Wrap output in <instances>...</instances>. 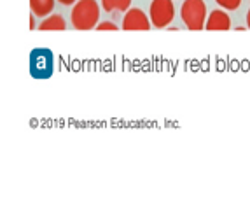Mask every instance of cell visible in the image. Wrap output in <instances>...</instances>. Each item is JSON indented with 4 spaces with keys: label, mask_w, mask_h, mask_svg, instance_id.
Masks as SVG:
<instances>
[{
    "label": "cell",
    "mask_w": 250,
    "mask_h": 205,
    "mask_svg": "<svg viewBox=\"0 0 250 205\" xmlns=\"http://www.w3.org/2000/svg\"><path fill=\"white\" fill-rule=\"evenodd\" d=\"M207 30H229L231 28V18L229 14L222 11V9H215L208 14L207 18Z\"/></svg>",
    "instance_id": "5"
},
{
    "label": "cell",
    "mask_w": 250,
    "mask_h": 205,
    "mask_svg": "<svg viewBox=\"0 0 250 205\" xmlns=\"http://www.w3.org/2000/svg\"><path fill=\"white\" fill-rule=\"evenodd\" d=\"M30 9L35 16L46 18L54 9V0H30Z\"/></svg>",
    "instance_id": "6"
},
{
    "label": "cell",
    "mask_w": 250,
    "mask_h": 205,
    "mask_svg": "<svg viewBox=\"0 0 250 205\" xmlns=\"http://www.w3.org/2000/svg\"><path fill=\"white\" fill-rule=\"evenodd\" d=\"M131 5V0H102V9L107 13H114V11H128Z\"/></svg>",
    "instance_id": "8"
},
{
    "label": "cell",
    "mask_w": 250,
    "mask_h": 205,
    "mask_svg": "<svg viewBox=\"0 0 250 205\" xmlns=\"http://www.w3.org/2000/svg\"><path fill=\"white\" fill-rule=\"evenodd\" d=\"M150 23L156 28H167L175 18V5L173 0H152L149 9Z\"/></svg>",
    "instance_id": "3"
},
{
    "label": "cell",
    "mask_w": 250,
    "mask_h": 205,
    "mask_svg": "<svg viewBox=\"0 0 250 205\" xmlns=\"http://www.w3.org/2000/svg\"><path fill=\"white\" fill-rule=\"evenodd\" d=\"M30 28L35 30V14L32 13V16H30Z\"/></svg>",
    "instance_id": "11"
},
{
    "label": "cell",
    "mask_w": 250,
    "mask_h": 205,
    "mask_svg": "<svg viewBox=\"0 0 250 205\" xmlns=\"http://www.w3.org/2000/svg\"><path fill=\"white\" fill-rule=\"evenodd\" d=\"M215 2L226 11H236L242 5V0H215Z\"/></svg>",
    "instance_id": "9"
},
{
    "label": "cell",
    "mask_w": 250,
    "mask_h": 205,
    "mask_svg": "<svg viewBox=\"0 0 250 205\" xmlns=\"http://www.w3.org/2000/svg\"><path fill=\"white\" fill-rule=\"evenodd\" d=\"M180 18L189 30H203L207 25V4L205 0H184Z\"/></svg>",
    "instance_id": "2"
},
{
    "label": "cell",
    "mask_w": 250,
    "mask_h": 205,
    "mask_svg": "<svg viewBox=\"0 0 250 205\" xmlns=\"http://www.w3.org/2000/svg\"><path fill=\"white\" fill-rule=\"evenodd\" d=\"M96 30H117V25L116 23H112V21H104V23H100V25H96Z\"/></svg>",
    "instance_id": "10"
},
{
    "label": "cell",
    "mask_w": 250,
    "mask_h": 205,
    "mask_svg": "<svg viewBox=\"0 0 250 205\" xmlns=\"http://www.w3.org/2000/svg\"><path fill=\"white\" fill-rule=\"evenodd\" d=\"M58 2H62L63 5H72V4H75L77 0H58Z\"/></svg>",
    "instance_id": "12"
},
{
    "label": "cell",
    "mask_w": 250,
    "mask_h": 205,
    "mask_svg": "<svg viewBox=\"0 0 250 205\" xmlns=\"http://www.w3.org/2000/svg\"><path fill=\"white\" fill-rule=\"evenodd\" d=\"M247 28H250V9L249 13H247Z\"/></svg>",
    "instance_id": "13"
},
{
    "label": "cell",
    "mask_w": 250,
    "mask_h": 205,
    "mask_svg": "<svg viewBox=\"0 0 250 205\" xmlns=\"http://www.w3.org/2000/svg\"><path fill=\"white\" fill-rule=\"evenodd\" d=\"M150 18L144 13L142 9L129 7L123 18V30H149Z\"/></svg>",
    "instance_id": "4"
},
{
    "label": "cell",
    "mask_w": 250,
    "mask_h": 205,
    "mask_svg": "<svg viewBox=\"0 0 250 205\" xmlns=\"http://www.w3.org/2000/svg\"><path fill=\"white\" fill-rule=\"evenodd\" d=\"M100 20V5L96 0H77L70 14L75 30H91Z\"/></svg>",
    "instance_id": "1"
},
{
    "label": "cell",
    "mask_w": 250,
    "mask_h": 205,
    "mask_svg": "<svg viewBox=\"0 0 250 205\" xmlns=\"http://www.w3.org/2000/svg\"><path fill=\"white\" fill-rule=\"evenodd\" d=\"M65 28H67V23H65L63 16H60V14L47 16L46 20L39 25V30H65Z\"/></svg>",
    "instance_id": "7"
}]
</instances>
